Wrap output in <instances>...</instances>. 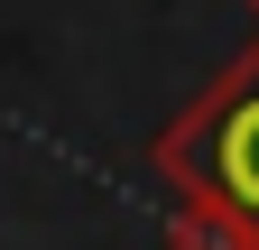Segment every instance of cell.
<instances>
[{"label":"cell","instance_id":"1","mask_svg":"<svg viewBox=\"0 0 259 250\" xmlns=\"http://www.w3.org/2000/svg\"><path fill=\"white\" fill-rule=\"evenodd\" d=\"M148 158H157V176H167L185 204L232 213V223H259V47L232 56V65L194 93V111L148 148Z\"/></svg>","mask_w":259,"mask_h":250}]
</instances>
